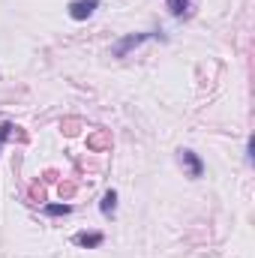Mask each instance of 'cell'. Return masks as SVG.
Segmentation results:
<instances>
[{"label":"cell","mask_w":255,"mask_h":258,"mask_svg":"<svg viewBox=\"0 0 255 258\" xmlns=\"http://www.w3.org/2000/svg\"><path fill=\"white\" fill-rule=\"evenodd\" d=\"M147 39H165V36H162V30H150V33H129V36H123L120 42H114L111 54H114V57H126L129 51H132V48L144 45Z\"/></svg>","instance_id":"cell-1"},{"label":"cell","mask_w":255,"mask_h":258,"mask_svg":"<svg viewBox=\"0 0 255 258\" xmlns=\"http://www.w3.org/2000/svg\"><path fill=\"white\" fill-rule=\"evenodd\" d=\"M99 3H102V0H72V3H69V18H72V21H87V18L99 9Z\"/></svg>","instance_id":"cell-2"},{"label":"cell","mask_w":255,"mask_h":258,"mask_svg":"<svg viewBox=\"0 0 255 258\" xmlns=\"http://www.w3.org/2000/svg\"><path fill=\"white\" fill-rule=\"evenodd\" d=\"M180 165L186 168V174H189L192 180H198V177L204 174V162H201V156L192 153V150H180Z\"/></svg>","instance_id":"cell-3"},{"label":"cell","mask_w":255,"mask_h":258,"mask_svg":"<svg viewBox=\"0 0 255 258\" xmlns=\"http://www.w3.org/2000/svg\"><path fill=\"white\" fill-rule=\"evenodd\" d=\"M102 240H105V237H102L99 231H90V234H87V231H81V234H75V246H84V249L102 246Z\"/></svg>","instance_id":"cell-4"},{"label":"cell","mask_w":255,"mask_h":258,"mask_svg":"<svg viewBox=\"0 0 255 258\" xmlns=\"http://www.w3.org/2000/svg\"><path fill=\"white\" fill-rule=\"evenodd\" d=\"M99 210H102V216H105V219H111V216H114V210H117V192H114V189H108V192L102 195Z\"/></svg>","instance_id":"cell-5"},{"label":"cell","mask_w":255,"mask_h":258,"mask_svg":"<svg viewBox=\"0 0 255 258\" xmlns=\"http://www.w3.org/2000/svg\"><path fill=\"white\" fill-rule=\"evenodd\" d=\"M165 6H168V12H171L174 18H183V15H189L192 0H165Z\"/></svg>","instance_id":"cell-6"},{"label":"cell","mask_w":255,"mask_h":258,"mask_svg":"<svg viewBox=\"0 0 255 258\" xmlns=\"http://www.w3.org/2000/svg\"><path fill=\"white\" fill-rule=\"evenodd\" d=\"M69 210H72L69 204H45V213H48V216H66Z\"/></svg>","instance_id":"cell-7"},{"label":"cell","mask_w":255,"mask_h":258,"mask_svg":"<svg viewBox=\"0 0 255 258\" xmlns=\"http://www.w3.org/2000/svg\"><path fill=\"white\" fill-rule=\"evenodd\" d=\"M12 132H15V126H12V123H0V147L9 141V135H12Z\"/></svg>","instance_id":"cell-8"}]
</instances>
